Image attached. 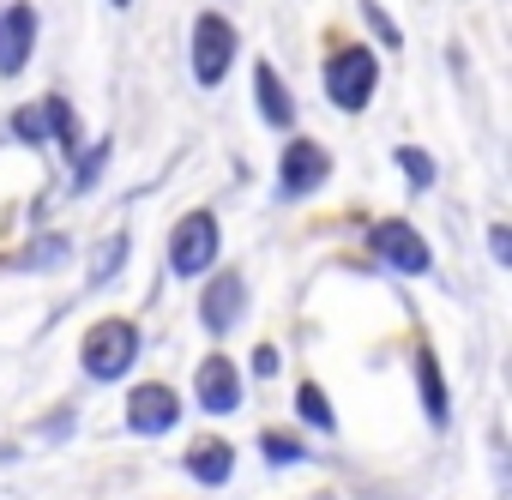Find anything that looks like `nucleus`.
I'll use <instances>...</instances> for the list:
<instances>
[{
	"mask_svg": "<svg viewBox=\"0 0 512 500\" xmlns=\"http://www.w3.org/2000/svg\"><path fill=\"white\" fill-rule=\"evenodd\" d=\"M374 91H380V61H374V49H368V43L332 49V61H326V97H332V109L362 115V109L374 103Z\"/></svg>",
	"mask_w": 512,
	"mask_h": 500,
	"instance_id": "1",
	"label": "nucleus"
},
{
	"mask_svg": "<svg viewBox=\"0 0 512 500\" xmlns=\"http://www.w3.org/2000/svg\"><path fill=\"white\" fill-rule=\"evenodd\" d=\"M79 362L97 386H115L133 362H139V326L133 320H97L79 344Z\"/></svg>",
	"mask_w": 512,
	"mask_h": 500,
	"instance_id": "2",
	"label": "nucleus"
},
{
	"mask_svg": "<svg viewBox=\"0 0 512 500\" xmlns=\"http://www.w3.org/2000/svg\"><path fill=\"white\" fill-rule=\"evenodd\" d=\"M235 55H241V31H235L223 13H199V19H193V79H199L205 91L223 85L229 67H235Z\"/></svg>",
	"mask_w": 512,
	"mask_h": 500,
	"instance_id": "3",
	"label": "nucleus"
},
{
	"mask_svg": "<svg viewBox=\"0 0 512 500\" xmlns=\"http://www.w3.org/2000/svg\"><path fill=\"white\" fill-rule=\"evenodd\" d=\"M217 266V217L211 211H187L169 229V272L175 278H199Z\"/></svg>",
	"mask_w": 512,
	"mask_h": 500,
	"instance_id": "4",
	"label": "nucleus"
},
{
	"mask_svg": "<svg viewBox=\"0 0 512 500\" xmlns=\"http://www.w3.org/2000/svg\"><path fill=\"white\" fill-rule=\"evenodd\" d=\"M332 181V151L314 139H290L278 157V199H308Z\"/></svg>",
	"mask_w": 512,
	"mask_h": 500,
	"instance_id": "5",
	"label": "nucleus"
},
{
	"mask_svg": "<svg viewBox=\"0 0 512 500\" xmlns=\"http://www.w3.org/2000/svg\"><path fill=\"white\" fill-rule=\"evenodd\" d=\"M368 247L392 266V272H410V278H422L428 266H434V254H428V241L416 235V223H404V217H386V223H374L368 229Z\"/></svg>",
	"mask_w": 512,
	"mask_h": 500,
	"instance_id": "6",
	"label": "nucleus"
},
{
	"mask_svg": "<svg viewBox=\"0 0 512 500\" xmlns=\"http://www.w3.org/2000/svg\"><path fill=\"white\" fill-rule=\"evenodd\" d=\"M175 422H181V398H175V386L145 380V386H133V392H127V428H133V434L157 440V434H169Z\"/></svg>",
	"mask_w": 512,
	"mask_h": 500,
	"instance_id": "7",
	"label": "nucleus"
},
{
	"mask_svg": "<svg viewBox=\"0 0 512 500\" xmlns=\"http://www.w3.org/2000/svg\"><path fill=\"white\" fill-rule=\"evenodd\" d=\"M241 314H247V278H241V272L211 278L205 296H199V326H205L211 338H223V332L241 326Z\"/></svg>",
	"mask_w": 512,
	"mask_h": 500,
	"instance_id": "8",
	"label": "nucleus"
},
{
	"mask_svg": "<svg viewBox=\"0 0 512 500\" xmlns=\"http://www.w3.org/2000/svg\"><path fill=\"white\" fill-rule=\"evenodd\" d=\"M31 49H37V7L31 0H13V7H0V73H25V61H31Z\"/></svg>",
	"mask_w": 512,
	"mask_h": 500,
	"instance_id": "9",
	"label": "nucleus"
},
{
	"mask_svg": "<svg viewBox=\"0 0 512 500\" xmlns=\"http://www.w3.org/2000/svg\"><path fill=\"white\" fill-rule=\"evenodd\" d=\"M193 386H199V410L205 416H235L241 410V368L229 356H205Z\"/></svg>",
	"mask_w": 512,
	"mask_h": 500,
	"instance_id": "10",
	"label": "nucleus"
},
{
	"mask_svg": "<svg viewBox=\"0 0 512 500\" xmlns=\"http://www.w3.org/2000/svg\"><path fill=\"white\" fill-rule=\"evenodd\" d=\"M181 470H187L199 488H223V482L235 476V446H229V440H217V434H205V440H193V446H187Z\"/></svg>",
	"mask_w": 512,
	"mask_h": 500,
	"instance_id": "11",
	"label": "nucleus"
},
{
	"mask_svg": "<svg viewBox=\"0 0 512 500\" xmlns=\"http://www.w3.org/2000/svg\"><path fill=\"white\" fill-rule=\"evenodd\" d=\"M253 103H260V115H266L278 133L296 127V97H290V85H284V73H278L272 61L253 67Z\"/></svg>",
	"mask_w": 512,
	"mask_h": 500,
	"instance_id": "12",
	"label": "nucleus"
},
{
	"mask_svg": "<svg viewBox=\"0 0 512 500\" xmlns=\"http://www.w3.org/2000/svg\"><path fill=\"white\" fill-rule=\"evenodd\" d=\"M416 386H422V410H428V422H434V428H446L452 398H446V380H440V362H434V350H428V344L416 350Z\"/></svg>",
	"mask_w": 512,
	"mask_h": 500,
	"instance_id": "13",
	"label": "nucleus"
},
{
	"mask_svg": "<svg viewBox=\"0 0 512 500\" xmlns=\"http://www.w3.org/2000/svg\"><path fill=\"white\" fill-rule=\"evenodd\" d=\"M43 139H55L67 157H79V121H73V103L67 97H43Z\"/></svg>",
	"mask_w": 512,
	"mask_h": 500,
	"instance_id": "14",
	"label": "nucleus"
},
{
	"mask_svg": "<svg viewBox=\"0 0 512 500\" xmlns=\"http://www.w3.org/2000/svg\"><path fill=\"white\" fill-rule=\"evenodd\" d=\"M127 254H133V241H127V235H109V241L97 247V260H91V290H109L115 272L127 266Z\"/></svg>",
	"mask_w": 512,
	"mask_h": 500,
	"instance_id": "15",
	"label": "nucleus"
},
{
	"mask_svg": "<svg viewBox=\"0 0 512 500\" xmlns=\"http://www.w3.org/2000/svg\"><path fill=\"white\" fill-rule=\"evenodd\" d=\"M296 416H302L308 428H320V434H338V416H332V398H326V392H320L314 380H308V386L296 392Z\"/></svg>",
	"mask_w": 512,
	"mask_h": 500,
	"instance_id": "16",
	"label": "nucleus"
},
{
	"mask_svg": "<svg viewBox=\"0 0 512 500\" xmlns=\"http://www.w3.org/2000/svg\"><path fill=\"white\" fill-rule=\"evenodd\" d=\"M67 254H73V247H67V235H43L37 247H25V254H19L13 266H19V272H49V266H61Z\"/></svg>",
	"mask_w": 512,
	"mask_h": 500,
	"instance_id": "17",
	"label": "nucleus"
},
{
	"mask_svg": "<svg viewBox=\"0 0 512 500\" xmlns=\"http://www.w3.org/2000/svg\"><path fill=\"white\" fill-rule=\"evenodd\" d=\"M362 19H368V31H374V43H380V49H404V31L392 25V13H386V7L362 0Z\"/></svg>",
	"mask_w": 512,
	"mask_h": 500,
	"instance_id": "18",
	"label": "nucleus"
},
{
	"mask_svg": "<svg viewBox=\"0 0 512 500\" xmlns=\"http://www.w3.org/2000/svg\"><path fill=\"white\" fill-rule=\"evenodd\" d=\"M398 169L410 175V187H434V175H440V169H434V157H428V151H416V145H398Z\"/></svg>",
	"mask_w": 512,
	"mask_h": 500,
	"instance_id": "19",
	"label": "nucleus"
},
{
	"mask_svg": "<svg viewBox=\"0 0 512 500\" xmlns=\"http://www.w3.org/2000/svg\"><path fill=\"white\" fill-rule=\"evenodd\" d=\"M260 452H266V464H302L308 458V446L296 434H260Z\"/></svg>",
	"mask_w": 512,
	"mask_h": 500,
	"instance_id": "20",
	"label": "nucleus"
},
{
	"mask_svg": "<svg viewBox=\"0 0 512 500\" xmlns=\"http://www.w3.org/2000/svg\"><path fill=\"white\" fill-rule=\"evenodd\" d=\"M103 163H109V145H91L85 157H73V193H85V187H97V175H103Z\"/></svg>",
	"mask_w": 512,
	"mask_h": 500,
	"instance_id": "21",
	"label": "nucleus"
},
{
	"mask_svg": "<svg viewBox=\"0 0 512 500\" xmlns=\"http://www.w3.org/2000/svg\"><path fill=\"white\" fill-rule=\"evenodd\" d=\"M13 133H19L25 145H49V139H43V109H19V115H13Z\"/></svg>",
	"mask_w": 512,
	"mask_h": 500,
	"instance_id": "22",
	"label": "nucleus"
},
{
	"mask_svg": "<svg viewBox=\"0 0 512 500\" xmlns=\"http://www.w3.org/2000/svg\"><path fill=\"white\" fill-rule=\"evenodd\" d=\"M284 368V356H278V344H260V350H253V374H260V380H272Z\"/></svg>",
	"mask_w": 512,
	"mask_h": 500,
	"instance_id": "23",
	"label": "nucleus"
},
{
	"mask_svg": "<svg viewBox=\"0 0 512 500\" xmlns=\"http://www.w3.org/2000/svg\"><path fill=\"white\" fill-rule=\"evenodd\" d=\"M488 254H494V260H500V266H506V260H512V235H506V229H500V223H494V229H488Z\"/></svg>",
	"mask_w": 512,
	"mask_h": 500,
	"instance_id": "24",
	"label": "nucleus"
},
{
	"mask_svg": "<svg viewBox=\"0 0 512 500\" xmlns=\"http://www.w3.org/2000/svg\"><path fill=\"white\" fill-rule=\"evenodd\" d=\"M109 7H133V0H109Z\"/></svg>",
	"mask_w": 512,
	"mask_h": 500,
	"instance_id": "25",
	"label": "nucleus"
}]
</instances>
